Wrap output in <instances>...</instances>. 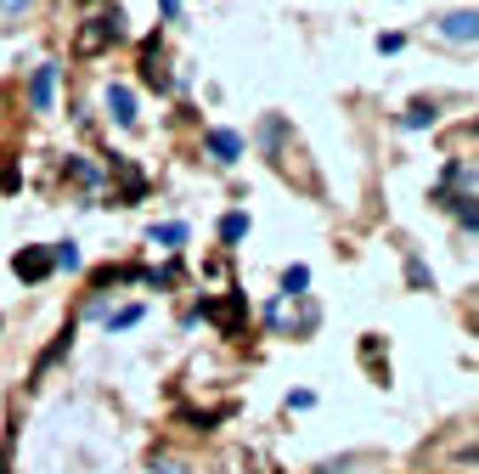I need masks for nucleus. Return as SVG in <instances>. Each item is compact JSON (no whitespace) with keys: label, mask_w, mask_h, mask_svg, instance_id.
Returning <instances> with one entry per match:
<instances>
[{"label":"nucleus","mask_w":479,"mask_h":474,"mask_svg":"<svg viewBox=\"0 0 479 474\" xmlns=\"http://www.w3.org/2000/svg\"><path fill=\"white\" fill-rule=\"evenodd\" d=\"M440 35L474 45V40H479V12H445V18H440Z\"/></svg>","instance_id":"nucleus-1"},{"label":"nucleus","mask_w":479,"mask_h":474,"mask_svg":"<svg viewBox=\"0 0 479 474\" xmlns=\"http://www.w3.org/2000/svg\"><path fill=\"white\" fill-rule=\"evenodd\" d=\"M51 90H57V63H40L35 80H28V108H51Z\"/></svg>","instance_id":"nucleus-2"},{"label":"nucleus","mask_w":479,"mask_h":474,"mask_svg":"<svg viewBox=\"0 0 479 474\" xmlns=\"http://www.w3.org/2000/svg\"><path fill=\"white\" fill-rule=\"evenodd\" d=\"M107 108H113L119 125H135V90L130 85H107Z\"/></svg>","instance_id":"nucleus-3"},{"label":"nucleus","mask_w":479,"mask_h":474,"mask_svg":"<svg viewBox=\"0 0 479 474\" xmlns=\"http://www.w3.org/2000/svg\"><path fill=\"white\" fill-rule=\"evenodd\" d=\"M113 35H119V12H113V18H97V28H85V35H80V51H102Z\"/></svg>","instance_id":"nucleus-4"},{"label":"nucleus","mask_w":479,"mask_h":474,"mask_svg":"<svg viewBox=\"0 0 479 474\" xmlns=\"http://www.w3.org/2000/svg\"><path fill=\"white\" fill-rule=\"evenodd\" d=\"M435 102H429V97H417V102H406V113H400V125H406V130H429V125H435Z\"/></svg>","instance_id":"nucleus-5"},{"label":"nucleus","mask_w":479,"mask_h":474,"mask_svg":"<svg viewBox=\"0 0 479 474\" xmlns=\"http://www.w3.org/2000/svg\"><path fill=\"white\" fill-rule=\"evenodd\" d=\"M12 266H18V277H23V283H40L45 271H51V254H35V249H28V254L12 260Z\"/></svg>","instance_id":"nucleus-6"},{"label":"nucleus","mask_w":479,"mask_h":474,"mask_svg":"<svg viewBox=\"0 0 479 474\" xmlns=\"http://www.w3.org/2000/svg\"><path fill=\"white\" fill-rule=\"evenodd\" d=\"M209 152H214L220 164H231V159L243 152V136H231V130H209Z\"/></svg>","instance_id":"nucleus-7"},{"label":"nucleus","mask_w":479,"mask_h":474,"mask_svg":"<svg viewBox=\"0 0 479 474\" xmlns=\"http://www.w3.org/2000/svg\"><path fill=\"white\" fill-rule=\"evenodd\" d=\"M135 322H142V305H125V311L107 316V328H135Z\"/></svg>","instance_id":"nucleus-8"},{"label":"nucleus","mask_w":479,"mask_h":474,"mask_svg":"<svg viewBox=\"0 0 479 474\" xmlns=\"http://www.w3.org/2000/svg\"><path fill=\"white\" fill-rule=\"evenodd\" d=\"M305 283H311V271H305V266H288V271H282V288H288V294H299Z\"/></svg>","instance_id":"nucleus-9"},{"label":"nucleus","mask_w":479,"mask_h":474,"mask_svg":"<svg viewBox=\"0 0 479 474\" xmlns=\"http://www.w3.org/2000/svg\"><path fill=\"white\" fill-rule=\"evenodd\" d=\"M51 266H68V271H73V266H80V249H73V243H63V249L51 254Z\"/></svg>","instance_id":"nucleus-10"},{"label":"nucleus","mask_w":479,"mask_h":474,"mask_svg":"<svg viewBox=\"0 0 479 474\" xmlns=\"http://www.w3.org/2000/svg\"><path fill=\"white\" fill-rule=\"evenodd\" d=\"M152 474H192V469L175 463V457H152Z\"/></svg>","instance_id":"nucleus-11"},{"label":"nucleus","mask_w":479,"mask_h":474,"mask_svg":"<svg viewBox=\"0 0 479 474\" xmlns=\"http://www.w3.org/2000/svg\"><path fill=\"white\" fill-rule=\"evenodd\" d=\"M243 232H249V221H243V215H226L220 221V237H243Z\"/></svg>","instance_id":"nucleus-12"},{"label":"nucleus","mask_w":479,"mask_h":474,"mask_svg":"<svg viewBox=\"0 0 479 474\" xmlns=\"http://www.w3.org/2000/svg\"><path fill=\"white\" fill-rule=\"evenodd\" d=\"M152 237H158V243H181V237H187V226H158Z\"/></svg>","instance_id":"nucleus-13"},{"label":"nucleus","mask_w":479,"mask_h":474,"mask_svg":"<svg viewBox=\"0 0 479 474\" xmlns=\"http://www.w3.org/2000/svg\"><path fill=\"white\" fill-rule=\"evenodd\" d=\"M18 12H28V0H0V18H18Z\"/></svg>","instance_id":"nucleus-14"}]
</instances>
